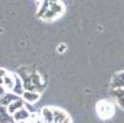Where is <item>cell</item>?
<instances>
[{"instance_id": "obj_16", "label": "cell", "mask_w": 124, "mask_h": 123, "mask_svg": "<svg viewBox=\"0 0 124 123\" xmlns=\"http://www.w3.org/2000/svg\"><path fill=\"white\" fill-rule=\"evenodd\" d=\"M8 74V72L5 69L0 68V86H3V82H4V76Z\"/></svg>"}, {"instance_id": "obj_12", "label": "cell", "mask_w": 124, "mask_h": 123, "mask_svg": "<svg viewBox=\"0 0 124 123\" xmlns=\"http://www.w3.org/2000/svg\"><path fill=\"white\" fill-rule=\"evenodd\" d=\"M23 105H25V101H23L22 98H19V100H16V101H14L12 103L9 105L8 111H9L10 115H14V113H16L19 110H21V108L23 107Z\"/></svg>"}, {"instance_id": "obj_13", "label": "cell", "mask_w": 124, "mask_h": 123, "mask_svg": "<svg viewBox=\"0 0 124 123\" xmlns=\"http://www.w3.org/2000/svg\"><path fill=\"white\" fill-rule=\"evenodd\" d=\"M14 85H15V74H10L8 73L5 76H4V82H3V86L5 89H14Z\"/></svg>"}, {"instance_id": "obj_21", "label": "cell", "mask_w": 124, "mask_h": 123, "mask_svg": "<svg viewBox=\"0 0 124 123\" xmlns=\"http://www.w3.org/2000/svg\"><path fill=\"white\" fill-rule=\"evenodd\" d=\"M49 3H57V1H59V0H48Z\"/></svg>"}, {"instance_id": "obj_14", "label": "cell", "mask_w": 124, "mask_h": 123, "mask_svg": "<svg viewBox=\"0 0 124 123\" xmlns=\"http://www.w3.org/2000/svg\"><path fill=\"white\" fill-rule=\"evenodd\" d=\"M111 94H112V96L117 100V98H120V97H123L124 96V89H111Z\"/></svg>"}, {"instance_id": "obj_19", "label": "cell", "mask_w": 124, "mask_h": 123, "mask_svg": "<svg viewBox=\"0 0 124 123\" xmlns=\"http://www.w3.org/2000/svg\"><path fill=\"white\" fill-rule=\"evenodd\" d=\"M34 123H44L43 119H42V117H41V115H37V117L34 118Z\"/></svg>"}, {"instance_id": "obj_10", "label": "cell", "mask_w": 124, "mask_h": 123, "mask_svg": "<svg viewBox=\"0 0 124 123\" xmlns=\"http://www.w3.org/2000/svg\"><path fill=\"white\" fill-rule=\"evenodd\" d=\"M53 115H54V123H65L69 119L68 115L60 108H53Z\"/></svg>"}, {"instance_id": "obj_5", "label": "cell", "mask_w": 124, "mask_h": 123, "mask_svg": "<svg viewBox=\"0 0 124 123\" xmlns=\"http://www.w3.org/2000/svg\"><path fill=\"white\" fill-rule=\"evenodd\" d=\"M19 98H21V97L15 95L14 92H5L1 97H0V105H1V106H5V107H9L10 103H12L14 101L19 100Z\"/></svg>"}, {"instance_id": "obj_20", "label": "cell", "mask_w": 124, "mask_h": 123, "mask_svg": "<svg viewBox=\"0 0 124 123\" xmlns=\"http://www.w3.org/2000/svg\"><path fill=\"white\" fill-rule=\"evenodd\" d=\"M5 92H6V91H5V87H4V86H0V97H1Z\"/></svg>"}, {"instance_id": "obj_17", "label": "cell", "mask_w": 124, "mask_h": 123, "mask_svg": "<svg viewBox=\"0 0 124 123\" xmlns=\"http://www.w3.org/2000/svg\"><path fill=\"white\" fill-rule=\"evenodd\" d=\"M65 49H66V46H65V44H59V46H58V48H57L58 53H64Z\"/></svg>"}, {"instance_id": "obj_8", "label": "cell", "mask_w": 124, "mask_h": 123, "mask_svg": "<svg viewBox=\"0 0 124 123\" xmlns=\"http://www.w3.org/2000/svg\"><path fill=\"white\" fill-rule=\"evenodd\" d=\"M0 123H15L12 115L9 113L8 107L0 105Z\"/></svg>"}, {"instance_id": "obj_7", "label": "cell", "mask_w": 124, "mask_h": 123, "mask_svg": "<svg viewBox=\"0 0 124 123\" xmlns=\"http://www.w3.org/2000/svg\"><path fill=\"white\" fill-rule=\"evenodd\" d=\"M11 92H14L15 95H17V96H22L23 95V92H25V89H23V82H22V80H21V78L17 75V74H15V85H14V89L11 90Z\"/></svg>"}, {"instance_id": "obj_9", "label": "cell", "mask_w": 124, "mask_h": 123, "mask_svg": "<svg viewBox=\"0 0 124 123\" xmlns=\"http://www.w3.org/2000/svg\"><path fill=\"white\" fill-rule=\"evenodd\" d=\"M39 96H41V94L39 92H36V91H25L21 97H22V100L25 102L34 103V102H37L39 100Z\"/></svg>"}, {"instance_id": "obj_22", "label": "cell", "mask_w": 124, "mask_h": 123, "mask_svg": "<svg viewBox=\"0 0 124 123\" xmlns=\"http://www.w3.org/2000/svg\"><path fill=\"white\" fill-rule=\"evenodd\" d=\"M17 123H26V122H17Z\"/></svg>"}, {"instance_id": "obj_2", "label": "cell", "mask_w": 124, "mask_h": 123, "mask_svg": "<svg viewBox=\"0 0 124 123\" xmlns=\"http://www.w3.org/2000/svg\"><path fill=\"white\" fill-rule=\"evenodd\" d=\"M63 12H64V6L59 1L52 3L50 6H49V10L42 16V20H46V21L54 20V19H57L58 16H60Z\"/></svg>"}, {"instance_id": "obj_1", "label": "cell", "mask_w": 124, "mask_h": 123, "mask_svg": "<svg viewBox=\"0 0 124 123\" xmlns=\"http://www.w3.org/2000/svg\"><path fill=\"white\" fill-rule=\"evenodd\" d=\"M96 108H97V115L102 119L111 118L114 113V107L109 101H101L100 103H97Z\"/></svg>"}, {"instance_id": "obj_6", "label": "cell", "mask_w": 124, "mask_h": 123, "mask_svg": "<svg viewBox=\"0 0 124 123\" xmlns=\"http://www.w3.org/2000/svg\"><path fill=\"white\" fill-rule=\"evenodd\" d=\"M12 117H14V121H15L16 123H17V122H26L27 119L31 118V113H30L25 107H22L21 110H19L16 113H14Z\"/></svg>"}, {"instance_id": "obj_11", "label": "cell", "mask_w": 124, "mask_h": 123, "mask_svg": "<svg viewBox=\"0 0 124 123\" xmlns=\"http://www.w3.org/2000/svg\"><path fill=\"white\" fill-rule=\"evenodd\" d=\"M41 117L44 123H54V115H53V108L44 107L41 111Z\"/></svg>"}, {"instance_id": "obj_18", "label": "cell", "mask_w": 124, "mask_h": 123, "mask_svg": "<svg viewBox=\"0 0 124 123\" xmlns=\"http://www.w3.org/2000/svg\"><path fill=\"white\" fill-rule=\"evenodd\" d=\"M117 103L119 105L120 108H124V96L120 97V98H117Z\"/></svg>"}, {"instance_id": "obj_15", "label": "cell", "mask_w": 124, "mask_h": 123, "mask_svg": "<svg viewBox=\"0 0 124 123\" xmlns=\"http://www.w3.org/2000/svg\"><path fill=\"white\" fill-rule=\"evenodd\" d=\"M23 107L32 115V113H36V110L33 108V106H32V103H28V102H25V105H23Z\"/></svg>"}, {"instance_id": "obj_4", "label": "cell", "mask_w": 124, "mask_h": 123, "mask_svg": "<svg viewBox=\"0 0 124 123\" xmlns=\"http://www.w3.org/2000/svg\"><path fill=\"white\" fill-rule=\"evenodd\" d=\"M124 89V72L117 73L111 80V89Z\"/></svg>"}, {"instance_id": "obj_3", "label": "cell", "mask_w": 124, "mask_h": 123, "mask_svg": "<svg viewBox=\"0 0 124 123\" xmlns=\"http://www.w3.org/2000/svg\"><path fill=\"white\" fill-rule=\"evenodd\" d=\"M30 79H31L32 85L36 87V91L41 94L44 90V84L42 82L41 74L38 72H36V70H30Z\"/></svg>"}]
</instances>
